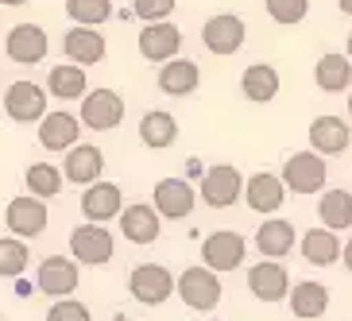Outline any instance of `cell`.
<instances>
[{"label": "cell", "mask_w": 352, "mask_h": 321, "mask_svg": "<svg viewBox=\"0 0 352 321\" xmlns=\"http://www.w3.org/2000/svg\"><path fill=\"white\" fill-rule=\"evenodd\" d=\"M267 4V16L283 27H294L310 16V0H263Z\"/></svg>", "instance_id": "obj_35"}, {"label": "cell", "mask_w": 352, "mask_h": 321, "mask_svg": "<svg viewBox=\"0 0 352 321\" xmlns=\"http://www.w3.org/2000/svg\"><path fill=\"white\" fill-rule=\"evenodd\" d=\"M240 93L256 104L275 101V93H279V70L271 63H252L248 70L240 74Z\"/></svg>", "instance_id": "obj_28"}, {"label": "cell", "mask_w": 352, "mask_h": 321, "mask_svg": "<svg viewBox=\"0 0 352 321\" xmlns=\"http://www.w3.org/2000/svg\"><path fill=\"white\" fill-rule=\"evenodd\" d=\"M120 232H124V240H132V244H155L159 232H163V217H159L155 206L135 201V206L120 209Z\"/></svg>", "instance_id": "obj_16"}, {"label": "cell", "mask_w": 352, "mask_h": 321, "mask_svg": "<svg viewBox=\"0 0 352 321\" xmlns=\"http://www.w3.org/2000/svg\"><path fill=\"white\" fill-rule=\"evenodd\" d=\"M287 302H290V313L298 321H318L321 313L329 310V287L318 279H302L290 287Z\"/></svg>", "instance_id": "obj_23"}, {"label": "cell", "mask_w": 352, "mask_h": 321, "mask_svg": "<svg viewBox=\"0 0 352 321\" xmlns=\"http://www.w3.org/2000/svg\"><path fill=\"white\" fill-rule=\"evenodd\" d=\"M341 259H344V267L352 271V240H349V244H344V248H341Z\"/></svg>", "instance_id": "obj_38"}, {"label": "cell", "mask_w": 352, "mask_h": 321, "mask_svg": "<svg viewBox=\"0 0 352 321\" xmlns=\"http://www.w3.org/2000/svg\"><path fill=\"white\" fill-rule=\"evenodd\" d=\"M47 321H94V313L78 298H54V306L47 310Z\"/></svg>", "instance_id": "obj_36"}, {"label": "cell", "mask_w": 352, "mask_h": 321, "mask_svg": "<svg viewBox=\"0 0 352 321\" xmlns=\"http://www.w3.org/2000/svg\"><path fill=\"white\" fill-rule=\"evenodd\" d=\"M78 120H82V128H94V132H113L124 120V97L116 89H94L82 97Z\"/></svg>", "instance_id": "obj_9"}, {"label": "cell", "mask_w": 352, "mask_h": 321, "mask_svg": "<svg viewBox=\"0 0 352 321\" xmlns=\"http://www.w3.org/2000/svg\"><path fill=\"white\" fill-rule=\"evenodd\" d=\"M244 197H248V209L252 213H279L283 201H287V186H283L279 175H271V170H259L244 182Z\"/></svg>", "instance_id": "obj_17"}, {"label": "cell", "mask_w": 352, "mask_h": 321, "mask_svg": "<svg viewBox=\"0 0 352 321\" xmlns=\"http://www.w3.org/2000/svg\"><path fill=\"white\" fill-rule=\"evenodd\" d=\"M4 51H8L12 63L20 66H35L47 58V51H51V39H47V32H43L39 23H16L8 32V39H4Z\"/></svg>", "instance_id": "obj_13"}, {"label": "cell", "mask_w": 352, "mask_h": 321, "mask_svg": "<svg viewBox=\"0 0 352 321\" xmlns=\"http://www.w3.org/2000/svg\"><path fill=\"white\" fill-rule=\"evenodd\" d=\"M352 144V124H344L341 116H318L310 124V147L318 155H341Z\"/></svg>", "instance_id": "obj_25"}, {"label": "cell", "mask_w": 352, "mask_h": 321, "mask_svg": "<svg viewBox=\"0 0 352 321\" xmlns=\"http://www.w3.org/2000/svg\"><path fill=\"white\" fill-rule=\"evenodd\" d=\"M175 4H178V0H135L132 12H135L144 23H159V20H170Z\"/></svg>", "instance_id": "obj_37"}, {"label": "cell", "mask_w": 352, "mask_h": 321, "mask_svg": "<svg viewBox=\"0 0 352 321\" xmlns=\"http://www.w3.org/2000/svg\"><path fill=\"white\" fill-rule=\"evenodd\" d=\"M337 8H341L344 16H352V0H337Z\"/></svg>", "instance_id": "obj_39"}, {"label": "cell", "mask_w": 352, "mask_h": 321, "mask_svg": "<svg viewBox=\"0 0 352 321\" xmlns=\"http://www.w3.org/2000/svg\"><path fill=\"white\" fill-rule=\"evenodd\" d=\"M140 140H144V147H151V151H166V147L178 140V120L170 113H163V109H151V113H144V120H140Z\"/></svg>", "instance_id": "obj_30"}, {"label": "cell", "mask_w": 352, "mask_h": 321, "mask_svg": "<svg viewBox=\"0 0 352 321\" xmlns=\"http://www.w3.org/2000/svg\"><path fill=\"white\" fill-rule=\"evenodd\" d=\"M294 248H298V232H294L290 221L267 217L263 225L256 228V252L263 259H287Z\"/></svg>", "instance_id": "obj_18"}, {"label": "cell", "mask_w": 352, "mask_h": 321, "mask_svg": "<svg viewBox=\"0 0 352 321\" xmlns=\"http://www.w3.org/2000/svg\"><path fill=\"white\" fill-rule=\"evenodd\" d=\"M47 93L58 97V101H82L89 93V82H85V66L78 63H63L47 74Z\"/></svg>", "instance_id": "obj_29"}, {"label": "cell", "mask_w": 352, "mask_h": 321, "mask_svg": "<svg viewBox=\"0 0 352 321\" xmlns=\"http://www.w3.org/2000/svg\"><path fill=\"white\" fill-rule=\"evenodd\" d=\"M318 217L325 228L341 232V228H352V194L341 186L333 190H321V201H318Z\"/></svg>", "instance_id": "obj_31"}, {"label": "cell", "mask_w": 352, "mask_h": 321, "mask_svg": "<svg viewBox=\"0 0 352 321\" xmlns=\"http://www.w3.org/2000/svg\"><path fill=\"white\" fill-rule=\"evenodd\" d=\"M344 54H349V58H352V32H349V47H344Z\"/></svg>", "instance_id": "obj_41"}, {"label": "cell", "mask_w": 352, "mask_h": 321, "mask_svg": "<svg viewBox=\"0 0 352 321\" xmlns=\"http://www.w3.org/2000/svg\"><path fill=\"white\" fill-rule=\"evenodd\" d=\"M197 197H201L209 209L236 206L240 197H244V175H240L236 166H228V163L209 166L206 175H201V182H197Z\"/></svg>", "instance_id": "obj_2"}, {"label": "cell", "mask_w": 352, "mask_h": 321, "mask_svg": "<svg viewBox=\"0 0 352 321\" xmlns=\"http://www.w3.org/2000/svg\"><path fill=\"white\" fill-rule=\"evenodd\" d=\"M290 271L283 267V259H259L248 267V290L259 302H287L290 294Z\"/></svg>", "instance_id": "obj_12"}, {"label": "cell", "mask_w": 352, "mask_h": 321, "mask_svg": "<svg viewBox=\"0 0 352 321\" xmlns=\"http://www.w3.org/2000/svg\"><path fill=\"white\" fill-rule=\"evenodd\" d=\"M120 209H124V194L116 182H94V186L82 190V213L94 225H104V221L120 217Z\"/></svg>", "instance_id": "obj_21"}, {"label": "cell", "mask_w": 352, "mask_h": 321, "mask_svg": "<svg viewBox=\"0 0 352 321\" xmlns=\"http://www.w3.org/2000/svg\"><path fill=\"white\" fill-rule=\"evenodd\" d=\"M283 186L287 194H321L325 182H329V163L318 151H294V155L283 163Z\"/></svg>", "instance_id": "obj_1"}, {"label": "cell", "mask_w": 352, "mask_h": 321, "mask_svg": "<svg viewBox=\"0 0 352 321\" xmlns=\"http://www.w3.org/2000/svg\"><path fill=\"white\" fill-rule=\"evenodd\" d=\"M78 135H82V120L63 113V109L39 120V144L47 151H70V147H78Z\"/></svg>", "instance_id": "obj_22"}, {"label": "cell", "mask_w": 352, "mask_h": 321, "mask_svg": "<svg viewBox=\"0 0 352 321\" xmlns=\"http://www.w3.org/2000/svg\"><path fill=\"white\" fill-rule=\"evenodd\" d=\"M197 85H201V70H197L194 58H170L159 70V89L166 97H190L197 93Z\"/></svg>", "instance_id": "obj_26"}, {"label": "cell", "mask_w": 352, "mask_h": 321, "mask_svg": "<svg viewBox=\"0 0 352 321\" xmlns=\"http://www.w3.org/2000/svg\"><path fill=\"white\" fill-rule=\"evenodd\" d=\"M213 321H221V318H213Z\"/></svg>", "instance_id": "obj_43"}, {"label": "cell", "mask_w": 352, "mask_h": 321, "mask_svg": "<svg viewBox=\"0 0 352 321\" xmlns=\"http://www.w3.org/2000/svg\"><path fill=\"white\" fill-rule=\"evenodd\" d=\"M47 89L35 82H12L8 93H4V113L16 120V124H35V120H43L47 116Z\"/></svg>", "instance_id": "obj_11"}, {"label": "cell", "mask_w": 352, "mask_h": 321, "mask_svg": "<svg viewBox=\"0 0 352 321\" xmlns=\"http://www.w3.org/2000/svg\"><path fill=\"white\" fill-rule=\"evenodd\" d=\"M66 16L82 27H101L113 20V0H66Z\"/></svg>", "instance_id": "obj_34"}, {"label": "cell", "mask_w": 352, "mask_h": 321, "mask_svg": "<svg viewBox=\"0 0 352 321\" xmlns=\"http://www.w3.org/2000/svg\"><path fill=\"white\" fill-rule=\"evenodd\" d=\"M248 39V23L240 20L236 12H217V16H209L206 27H201V43H206L209 54H217V58H228V54H236Z\"/></svg>", "instance_id": "obj_7"}, {"label": "cell", "mask_w": 352, "mask_h": 321, "mask_svg": "<svg viewBox=\"0 0 352 321\" xmlns=\"http://www.w3.org/2000/svg\"><path fill=\"white\" fill-rule=\"evenodd\" d=\"M128 290H132V298L140 302V306H163V302L178 290V279L163 267V263H140V267H132V275H128Z\"/></svg>", "instance_id": "obj_4"}, {"label": "cell", "mask_w": 352, "mask_h": 321, "mask_svg": "<svg viewBox=\"0 0 352 321\" xmlns=\"http://www.w3.org/2000/svg\"><path fill=\"white\" fill-rule=\"evenodd\" d=\"M113 252H116V240L104 225L85 221V225H78L70 232V256L78 263H85V267H104L113 259Z\"/></svg>", "instance_id": "obj_6"}, {"label": "cell", "mask_w": 352, "mask_h": 321, "mask_svg": "<svg viewBox=\"0 0 352 321\" xmlns=\"http://www.w3.org/2000/svg\"><path fill=\"white\" fill-rule=\"evenodd\" d=\"M63 51H66V58L78 63V66H97V63H104L109 43H104V35L97 32V27H82V23H74L70 32H66V39H63Z\"/></svg>", "instance_id": "obj_20"}, {"label": "cell", "mask_w": 352, "mask_h": 321, "mask_svg": "<svg viewBox=\"0 0 352 321\" xmlns=\"http://www.w3.org/2000/svg\"><path fill=\"white\" fill-rule=\"evenodd\" d=\"M4 8H20V4H28V0H0Z\"/></svg>", "instance_id": "obj_40"}, {"label": "cell", "mask_w": 352, "mask_h": 321, "mask_svg": "<svg viewBox=\"0 0 352 321\" xmlns=\"http://www.w3.org/2000/svg\"><path fill=\"white\" fill-rule=\"evenodd\" d=\"M82 275H78V259H66V256H47L35 271V287L43 294H51V298H74V290H78Z\"/></svg>", "instance_id": "obj_10"}, {"label": "cell", "mask_w": 352, "mask_h": 321, "mask_svg": "<svg viewBox=\"0 0 352 321\" xmlns=\"http://www.w3.org/2000/svg\"><path fill=\"white\" fill-rule=\"evenodd\" d=\"M135 47H140V54H144L147 63H170V58H178V51H182V32H178L170 20L144 23Z\"/></svg>", "instance_id": "obj_14"}, {"label": "cell", "mask_w": 352, "mask_h": 321, "mask_svg": "<svg viewBox=\"0 0 352 321\" xmlns=\"http://www.w3.org/2000/svg\"><path fill=\"white\" fill-rule=\"evenodd\" d=\"M47 221H51V213H47V201L35 194H20L12 197L8 209H4V225H8L12 236L20 240H35L47 232Z\"/></svg>", "instance_id": "obj_8"}, {"label": "cell", "mask_w": 352, "mask_h": 321, "mask_svg": "<svg viewBox=\"0 0 352 321\" xmlns=\"http://www.w3.org/2000/svg\"><path fill=\"white\" fill-rule=\"evenodd\" d=\"M101 170H104V151L94 144H78L66 151V163H63V175L66 182L74 186H94L101 182Z\"/></svg>", "instance_id": "obj_19"}, {"label": "cell", "mask_w": 352, "mask_h": 321, "mask_svg": "<svg viewBox=\"0 0 352 321\" xmlns=\"http://www.w3.org/2000/svg\"><path fill=\"white\" fill-rule=\"evenodd\" d=\"M349 116H352V93H349Z\"/></svg>", "instance_id": "obj_42"}, {"label": "cell", "mask_w": 352, "mask_h": 321, "mask_svg": "<svg viewBox=\"0 0 352 321\" xmlns=\"http://www.w3.org/2000/svg\"><path fill=\"white\" fill-rule=\"evenodd\" d=\"M194 201H197V190L190 186L186 178H163V182H155V201L151 206L159 209V217L186 221L194 213Z\"/></svg>", "instance_id": "obj_15"}, {"label": "cell", "mask_w": 352, "mask_h": 321, "mask_svg": "<svg viewBox=\"0 0 352 321\" xmlns=\"http://www.w3.org/2000/svg\"><path fill=\"white\" fill-rule=\"evenodd\" d=\"M341 236L333 232V228H310L306 236L298 240V252H302V259L310 263V267H333L337 259H341Z\"/></svg>", "instance_id": "obj_24"}, {"label": "cell", "mask_w": 352, "mask_h": 321, "mask_svg": "<svg viewBox=\"0 0 352 321\" xmlns=\"http://www.w3.org/2000/svg\"><path fill=\"white\" fill-rule=\"evenodd\" d=\"M314 82H318L321 93H344V89H352V58L341 51L321 54L318 66H314Z\"/></svg>", "instance_id": "obj_27"}, {"label": "cell", "mask_w": 352, "mask_h": 321, "mask_svg": "<svg viewBox=\"0 0 352 321\" xmlns=\"http://www.w3.org/2000/svg\"><path fill=\"white\" fill-rule=\"evenodd\" d=\"M244 256H248V240L240 232H232V228H217V232H209L201 240V263L209 271H217V275L236 271L244 263Z\"/></svg>", "instance_id": "obj_5"}, {"label": "cell", "mask_w": 352, "mask_h": 321, "mask_svg": "<svg viewBox=\"0 0 352 321\" xmlns=\"http://www.w3.org/2000/svg\"><path fill=\"white\" fill-rule=\"evenodd\" d=\"M178 298L186 302L190 310H217V302L225 298V287H221L217 271H209L206 263L201 267H186L178 275Z\"/></svg>", "instance_id": "obj_3"}, {"label": "cell", "mask_w": 352, "mask_h": 321, "mask_svg": "<svg viewBox=\"0 0 352 321\" xmlns=\"http://www.w3.org/2000/svg\"><path fill=\"white\" fill-rule=\"evenodd\" d=\"M32 263V252L20 236H0V279H16Z\"/></svg>", "instance_id": "obj_33"}, {"label": "cell", "mask_w": 352, "mask_h": 321, "mask_svg": "<svg viewBox=\"0 0 352 321\" xmlns=\"http://www.w3.org/2000/svg\"><path fill=\"white\" fill-rule=\"evenodd\" d=\"M63 170L54 163H32L28 170H23V182H28V194H35V197H58L63 194Z\"/></svg>", "instance_id": "obj_32"}]
</instances>
